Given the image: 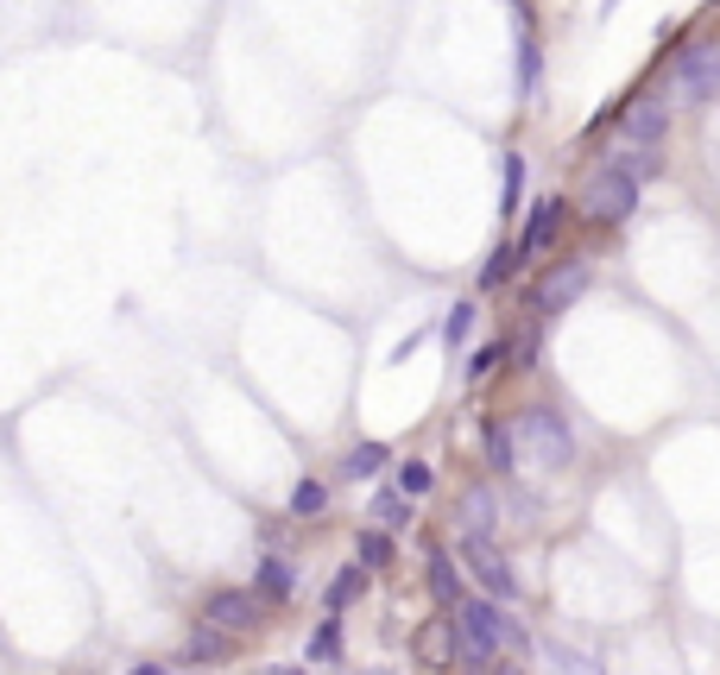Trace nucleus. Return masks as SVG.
Segmentation results:
<instances>
[{"mask_svg": "<svg viewBox=\"0 0 720 675\" xmlns=\"http://www.w3.org/2000/svg\"><path fill=\"white\" fill-rule=\"evenodd\" d=\"M449 631H455V663H462L468 675H487L493 663H499V651H506V606L499 600H468L449 612Z\"/></svg>", "mask_w": 720, "mask_h": 675, "instance_id": "nucleus-1", "label": "nucleus"}, {"mask_svg": "<svg viewBox=\"0 0 720 675\" xmlns=\"http://www.w3.org/2000/svg\"><path fill=\"white\" fill-rule=\"evenodd\" d=\"M513 436H518V454L531 461V468H569L575 461V436H569V424L556 417V410H525L513 424Z\"/></svg>", "mask_w": 720, "mask_h": 675, "instance_id": "nucleus-2", "label": "nucleus"}, {"mask_svg": "<svg viewBox=\"0 0 720 675\" xmlns=\"http://www.w3.org/2000/svg\"><path fill=\"white\" fill-rule=\"evenodd\" d=\"M588 222H626L632 209H639V183L626 171H614V165H600V171L582 183V202H575Z\"/></svg>", "mask_w": 720, "mask_h": 675, "instance_id": "nucleus-3", "label": "nucleus"}, {"mask_svg": "<svg viewBox=\"0 0 720 675\" xmlns=\"http://www.w3.org/2000/svg\"><path fill=\"white\" fill-rule=\"evenodd\" d=\"M676 95L689 101V108H715L720 95V45H689L683 57H676Z\"/></svg>", "mask_w": 720, "mask_h": 675, "instance_id": "nucleus-4", "label": "nucleus"}, {"mask_svg": "<svg viewBox=\"0 0 720 675\" xmlns=\"http://www.w3.org/2000/svg\"><path fill=\"white\" fill-rule=\"evenodd\" d=\"M455 530H462V550H481L499 537V499H493L487 486H468L462 505H455Z\"/></svg>", "mask_w": 720, "mask_h": 675, "instance_id": "nucleus-5", "label": "nucleus"}, {"mask_svg": "<svg viewBox=\"0 0 720 675\" xmlns=\"http://www.w3.org/2000/svg\"><path fill=\"white\" fill-rule=\"evenodd\" d=\"M203 619L215 631H254L259 626V594H247V587H222V594H209V606H203Z\"/></svg>", "mask_w": 720, "mask_h": 675, "instance_id": "nucleus-6", "label": "nucleus"}, {"mask_svg": "<svg viewBox=\"0 0 720 675\" xmlns=\"http://www.w3.org/2000/svg\"><path fill=\"white\" fill-rule=\"evenodd\" d=\"M582 291H588V259H569V266H556V272H550L538 291H531V310L556 316V310H563V303H575Z\"/></svg>", "mask_w": 720, "mask_h": 675, "instance_id": "nucleus-7", "label": "nucleus"}, {"mask_svg": "<svg viewBox=\"0 0 720 675\" xmlns=\"http://www.w3.org/2000/svg\"><path fill=\"white\" fill-rule=\"evenodd\" d=\"M462 562H468V575L487 587V600H499V606L518 600V575L499 562V550H493V543H481V550H462Z\"/></svg>", "mask_w": 720, "mask_h": 675, "instance_id": "nucleus-8", "label": "nucleus"}, {"mask_svg": "<svg viewBox=\"0 0 720 675\" xmlns=\"http://www.w3.org/2000/svg\"><path fill=\"white\" fill-rule=\"evenodd\" d=\"M556 227H563V196H543L531 202V222H525V234H518V266L525 259H538V252H550V240H556Z\"/></svg>", "mask_w": 720, "mask_h": 675, "instance_id": "nucleus-9", "label": "nucleus"}, {"mask_svg": "<svg viewBox=\"0 0 720 675\" xmlns=\"http://www.w3.org/2000/svg\"><path fill=\"white\" fill-rule=\"evenodd\" d=\"M607 165H614V171H626L632 183H644V177L664 171V146H639V139H619V133H614V151H607Z\"/></svg>", "mask_w": 720, "mask_h": 675, "instance_id": "nucleus-10", "label": "nucleus"}, {"mask_svg": "<svg viewBox=\"0 0 720 675\" xmlns=\"http://www.w3.org/2000/svg\"><path fill=\"white\" fill-rule=\"evenodd\" d=\"M664 133H670V114L657 101H632L626 121H619V139H639V146H664Z\"/></svg>", "mask_w": 720, "mask_h": 675, "instance_id": "nucleus-11", "label": "nucleus"}, {"mask_svg": "<svg viewBox=\"0 0 720 675\" xmlns=\"http://www.w3.org/2000/svg\"><path fill=\"white\" fill-rule=\"evenodd\" d=\"M291 587H297L291 562H284V555H259V569H254V594H266V600H284Z\"/></svg>", "mask_w": 720, "mask_h": 675, "instance_id": "nucleus-12", "label": "nucleus"}, {"mask_svg": "<svg viewBox=\"0 0 720 675\" xmlns=\"http://www.w3.org/2000/svg\"><path fill=\"white\" fill-rule=\"evenodd\" d=\"M386 461H392L386 442H355V449L341 454V474H348V480H373L380 468H386Z\"/></svg>", "mask_w": 720, "mask_h": 675, "instance_id": "nucleus-13", "label": "nucleus"}, {"mask_svg": "<svg viewBox=\"0 0 720 675\" xmlns=\"http://www.w3.org/2000/svg\"><path fill=\"white\" fill-rule=\"evenodd\" d=\"M215 656H228V631H215V626L203 619V626L190 631V644H183V663H203V670H209Z\"/></svg>", "mask_w": 720, "mask_h": 675, "instance_id": "nucleus-14", "label": "nucleus"}, {"mask_svg": "<svg viewBox=\"0 0 720 675\" xmlns=\"http://www.w3.org/2000/svg\"><path fill=\"white\" fill-rule=\"evenodd\" d=\"M518 461H525V454H518L513 424H493V429H487V468H493V474H513Z\"/></svg>", "mask_w": 720, "mask_h": 675, "instance_id": "nucleus-15", "label": "nucleus"}, {"mask_svg": "<svg viewBox=\"0 0 720 675\" xmlns=\"http://www.w3.org/2000/svg\"><path fill=\"white\" fill-rule=\"evenodd\" d=\"M360 594H367V569H360V562H348V569H341V575L329 581V594H323V606H329V612H341V606H355Z\"/></svg>", "mask_w": 720, "mask_h": 675, "instance_id": "nucleus-16", "label": "nucleus"}, {"mask_svg": "<svg viewBox=\"0 0 720 675\" xmlns=\"http://www.w3.org/2000/svg\"><path fill=\"white\" fill-rule=\"evenodd\" d=\"M284 511H291V518H323V511H329V486H323V480H297Z\"/></svg>", "mask_w": 720, "mask_h": 675, "instance_id": "nucleus-17", "label": "nucleus"}, {"mask_svg": "<svg viewBox=\"0 0 720 675\" xmlns=\"http://www.w3.org/2000/svg\"><path fill=\"white\" fill-rule=\"evenodd\" d=\"M355 562L367 569V575H373V569H386V562H392V537H386L380 525L360 530V537H355Z\"/></svg>", "mask_w": 720, "mask_h": 675, "instance_id": "nucleus-18", "label": "nucleus"}, {"mask_svg": "<svg viewBox=\"0 0 720 675\" xmlns=\"http://www.w3.org/2000/svg\"><path fill=\"white\" fill-rule=\"evenodd\" d=\"M474 323H481V303H449V316H442V341H449V348H462L468 335H474Z\"/></svg>", "mask_w": 720, "mask_h": 675, "instance_id": "nucleus-19", "label": "nucleus"}, {"mask_svg": "<svg viewBox=\"0 0 720 675\" xmlns=\"http://www.w3.org/2000/svg\"><path fill=\"white\" fill-rule=\"evenodd\" d=\"M430 594H437L449 612L462 606V581H455V562H449V555H430Z\"/></svg>", "mask_w": 720, "mask_h": 675, "instance_id": "nucleus-20", "label": "nucleus"}, {"mask_svg": "<svg viewBox=\"0 0 720 675\" xmlns=\"http://www.w3.org/2000/svg\"><path fill=\"white\" fill-rule=\"evenodd\" d=\"M417 651H424V663H430V670H449V663H455V631L430 626L424 638H417Z\"/></svg>", "mask_w": 720, "mask_h": 675, "instance_id": "nucleus-21", "label": "nucleus"}, {"mask_svg": "<svg viewBox=\"0 0 720 675\" xmlns=\"http://www.w3.org/2000/svg\"><path fill=\"white\" fill-rule=\"evenodd\" d=\"M373 525H380V530H398V525H412V499H405L398 486H392V493H380V499H373Z\"/></svg>", "mask_w": 720, "mask_h": 675, "instance_id": "nucleus-22", "label": "nucleus"}, {"mask_svg": "<svg viewBox=\"0 0 720 675\" xmlns=\"http://www.w3.org/2000/svg\"><path fill=\"white\" fill-rule=\"evenodd\" d=\"M518 202H525V158H518V151H506V177H499V209H506V215H518Z\"/></svg>", "mask_w": 720, "mask_h": 675, "instance_id": "nucleus-23", "label": "nucleus"}, {"mask_svg": "<svg viewBox=\"0 0 720 675\" xmlns=\"http://www.w3.org/2000/svg\"><path fill=\"white\" fill-rule=\"evenodd\" d=\"M335 656H341V619H323V626H316V638H310V663H335Z\"/></svg>", "mask_w": 720, "mask_h": 675, "instance_id": "nucleus-24", "label": "nucleus"}, {"mask_svg": "<svg viewBox=\"0 0 720 675\" xmlns=\"http://www.w3.org/2000/svg\"><path fill=\"white\" fill-rule=\"evenodd\" d=\"M430 486H437V474H430V461H405V468H398V493H405V499H424Z\"/></svg>", "mask_w": 720, "mask_h": 675, "instance_id": "nucleus-25", "label": "nucleus"}, {"mask_svg": "<svg viewBox=\"0 0 720 675\" xmlns=\"http://www.w3.org/2000/svg\"><path fill=\"white\" fill-rule=\"evenodd\" d=\"M499 360H506V341H487V348H481L474 360H468V379H487L493 367H499Z\"/></svg>", "mask_w": 720, "mask_h": 675, "instance_id": "nucleus-26", "label": "nucleus"}, {"mask_svg": "<svg viewBox=\"0 0 720 675\" xmlns=\"http://www.w3.org/2000/svg\"><path fill=\"white\" fill-rule=\"evenodd\" d=\"M550 670H556V675H600L588 656H575V651H550Z\"/></svg>", "mask_w": 720, "mask_h": 675, "instance_id": "nucleus-27", "label": "nucleus"}, {"mask_svg": "<svg viewBox=\"0 0 720 675\" xmlns=\"http://www.w3.org/2000/svg\"><path fill=\"white\" fill-rule=\"evenodd\" d=\"M513 266H518V252H513V247H499V252L487 259V272H481V284H499V278L513 272Z\"/></svg>", "mask_w": 720, "mask_h": 675, "instance_id": "nucleus-28", "label": "nucleus"}, {"mask_svg": "<svg viewBox=\"0 0 720 675\" xmlns=\"http://www.w3.org/2000/svg\"><path fill=\"white\" fill-rule=\"evenodd\" d=\"M127 675H171V670H165V663H133Z\"/></svg>", "mask_w": 720, "mask_h": 675, "instance_id": "nucleus-29", "label": "nucleus"}, {"mask_svg": "<svg viewBox=\"0 0 720 675\" xmlns=\"http://www.w3.org/2000/svg\"><path fill=\"white\" fill-rule=\"evenodd\" d=\"M493 675H525V670H518V663H499V670H493Z\"/></svg>", "mask_w": 720, "mask_h": 675, "instance_id": "nucleus-30", "label": "nucleus"}, {"mask_svg": "<svg viewBox=\"0 0 720 675\" xmlns=\"http://www.w3.org/2000/svg\"><path fill=\"white\" fill-rule=\"evenodd\" d=\"M373 675H392V670H373Z\"/></svg>", "mask_w": 720, "mask_h": 675, "instance_id": "nucleus-31", "label": "nucleus"}]
</instances>
